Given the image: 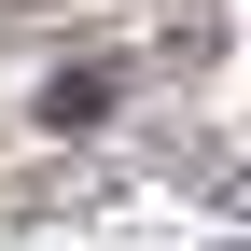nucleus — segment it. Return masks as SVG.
I'll return each mask as SVG.
<instances>
[{"mask_svg": "<svg viewBox=\"0 0 251 251\" xmlns=\"http://www.w3.org/2000/svg\"><path fill=\"white\" fill-rule=\"evenodd\" d=\"M42 112H56V126H84V112H112V84H98V70H56V84H42Z\"/></svg>", "mask_w": 251, "mask_h": 251, "instance_id": "nucleus-1", "label": "nucleus"}]
</instances>
